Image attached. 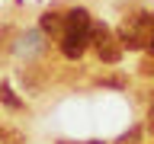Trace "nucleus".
Listing matches in <instances>:
<instances>
[{
	"label": "nucleus",
	"mask_w": 154,
	"mask_h": 144,
	"mask_svg": "<svg viewBox=\"0 0 154 144\" xmlns=\"http://www.w3.org/2000/svg\"><path fill=\"white\" fill-rule=\"evenodd\" d=\"M90 144H100V141H90Z\"/></svg>",
	"instance_id": "nucleus-10"
},
{
	"label": "nucleus",
	"mask_w": 154,
	"mask_h": 144,
	"mask_svg": "<svg viewBox=\"0 0 154 144\" xmlns=\"http://www.w3.org/2000/svg\"><path fill=\"white\" fill-rule=\"evenodd\" d=\"M148 48H151V55H154V32H151V42H148Z\"/></svg>",
	"instance_id": "nucleus-9"
},
{
	"label": "nucleus",
	"mask_w": 154,
	"mask_h": 144,
	"mask_svg": "<svg viewBox=\"0 0 154 144\" xmlns=\"http://www.w3.org/2000/svg\"><path fill=\"white\" fill-rule=\"evenodd\" d=\"M90 45L96 48L100 61H106V64H116V61L122 58V42L109 32V26H93V32H90Z\"/></svg>",
	"instance_id": "nucleus-2"
},
{
	"label": "nucleus",
	"mask_w": 154,
	"mask_h": 144,
	"mask_svg": "<svg viewBox=\"0 0 154 144\" xmlns=\"http://www.w3.org/2000/svg\"><path fill=\"white\" fill-rule=\"evenodd\" d=\"M42 29H45V32H64V13L48 10L45 16H42Z\"/></svg>",
	"instance_id": "nucleus-4"
},
{
	"label": "nucleus",
	"mask_w": 154,
	"mask_h": 144,
	"mask_svg": "<svg viewBox=\"0 0 154 144\" xmlns=\"http://www.w3.org/2000/svg\"><path fill=\"white\" fill-rule=\"evenodd\" d=\"M0 99L10 106V109H23V99H16L13 96V90H10V83H0Z\"/></svg>",
	"instance_id": "nucleus-5"
},
{
	"label": "nucleus",
	"mask_w": 154,
	"mask_h": 144,
	"mask_svg": "<svg viewBox=\"0 0 154 144\" xmlns=\"http://www.w3.org/2000/svg\"><path fill=\"white\" fill-rule=\"evenodd\" d=\"M141 74H154V55L141 61Z\"/></svg>",
	"instance_id": "nucleus-7"
},
{
	"label": "nucleus",
	"mask_w": 154,
	"mask_h": 144,
	"mask_svg": "<svg viewBox=\"0 0 154 144\" xmlns=\"http://www.w3.org/2000/svg\"><path fill=\"white\" fill-rule=\"evenodd\" d=\"M148 131L154 134V99H151V106H148Z\"/></svg>",
	"instance_id": "nucleus-8"
},
{
	"label": "nucleus",
	"mask_w": 154,
	"mask_h": 144,
	"mask_svg": "<svg viewBox=\"0 0 154 144\" xmlns=\"http://www.w3.org/2000/svg\"><path fill=\"white\" fill-rule=\"evenodd\" d=\"M151 32H154V16L151 13H135V16H125L122 26H119V42L122 48H141L144 42H151Z\"/></svg>",
	"instance_id": "nucleus-1"
},
{
	"label": "nucleus",
	"mask_w": 154,
	"mask_h": 144,
	"mask_svg": "<svg viewBox=\"0 0 154 144\" xmlns=\"http://www.w3.org/2000/svg\"><path fill=\"white\" fill-rule=\"evenodd\" d=\"M93 32V29H90ZM90 32H61V55L64 58H80L87 51V45H90Z\"/></svg>",
	"instance_id": "nucleus-3"
},
{
	"label": "nucleus",
	"mask_w": 154,
	"mask_h": 144,
	"mask_svg": "<svg viewBox=\"0 0 154 144\" xmlns=\"http://www.w3.org/2000/svg\"><path fill=\"white\" fill-rule=\"evenodd\" d=\"M116 144H138V128H132L128 134H122V138H119Z\"/></svg>",
	"instance_id": "nucleus-6"
}]
</instances>
